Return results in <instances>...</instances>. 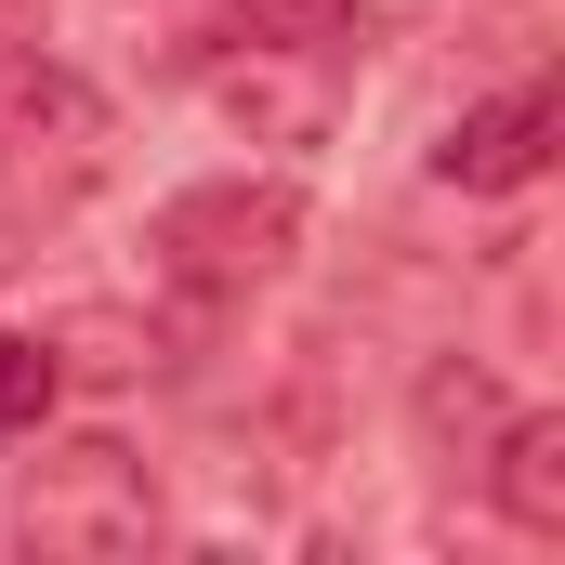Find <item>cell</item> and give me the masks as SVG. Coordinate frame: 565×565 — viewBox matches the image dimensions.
I'll return each instance as SVG.
<instances>
[{
    "label": "cell",
    "instance_id": "cell-1",
    "mask_svg": "<svg viewBox=\"0 0 565 565\" xmlns=\"http://www.w3.org/2000/svg\"><path fill=\"white\" fill-rule=\"evenodd\" d=\"M158 277L184 289V302H250L264 277H289V250H302V198H289L277 171L250 184V171H211V184H184V198H158Z\"/></svg>",
    "mask_w": 565,
    "mask_h": 565
},
{
    "label": "cell",
    "instance_id": "cell-2",
    "mask_svg": "<svg viewBox=\"0 0 565 565\" xmlns=\"http://www.w3.org/2000/svg\"><path fill=\"white\" fill-rule=\"evenodd\" d=\"M13 540L53 553V565L145 553V540H158V487H145V460L119 447V434H66V447L26 460V487H13Z\"/></svg>",
    "mask_w": 565,
    "mask_h": 565
},
{
    "label": "cell",
    "instance_id": "cell-3",
    "mask_svg": "<svg viewBox=\"0 0 565 565\" xmlns=\"http://www.w3.org/2000/svg\"><path fill=\"white\" fill-rule=\"evenodd\" d=\"M342 66H355V40H237V26L198 40L211 106H224L250 145H316L329 119H342Z\"/></svg>",
    "mask_w": 565,
    "mask_h": 565
},
{
    "label": "cell",
    "instance_id": "cell-4",
    "mask_svg": "<svg viewBox=\"0 0 565 565\" xmlns=\"http://www.w3.org/2000/svg\"><path fill=\"white\" fill-rule=\"evenodd\" d=\"M106 171V93L53 53H0V184L13 198H79Z\"/></svg>",
    "mask_w": 565,
    "mask_h": 565
},
{
    "label": "cell",
    "instance_id": "cell-5",
    "mask_svg": "<svg viewBox=\"0 0 565 565\" xmlns=\"http://www.w3.org/2000/svg\"><path fill=\"white\" fill-rule=\"evenodd\" d=\"M553 132H565V93H553V79H513V93H487V106L447 119L434 184H460V198H513V184L553 171Z\"/></svg>",
    "mask_w": 565,
    "mask_h": 565
},
{
    "label": "cell",
    "instance_id": "cell-6",
    "mask_svg": "<svg viewBox=\"0 0 565 565\" xmlns=\"http://www.w3.org/2000/svg\"><path fill=\"white\" fill-rule=\"evenodd\" d=\"M487 500L513 540H565V408H500V434L473 447Z\"/></svg>",
    "mask_w": 565,
    "mask_h": 565
},
{
    "label": "cell",
    "instance_id": "cell-7",
    "mask_svg": "<svg viewBox=\"0 0 565 565\" xmlns=\"http://www.w3.org/2000/svg\"><path fill=\"white\" fill-rule=\"evenodd\" d=\"M422 434L447 447V460H473V447L500 434V382L460 369V355H434V369H422Z\"/></svg>",
    "mask_w": 565,
    "mask_h": 565
},
{
    "label": "cell",
    "instance_id": "cell-8",
    "mask_svg": "<svg viewBox=\"0 0 565 565\" xmlns=\"http://www.w3.org/2000/svg\"><path fill=\"white\" fill-rule=\"evenodd\" d=\"M53 395H66V342L0 329V447H26V434L53 422Z\"/></svg>",
    "mask_w": 565,
    "mask_h": 565
},
{
    "label": "cell",
    "instance_id": "cell-9",
    "mask_svg": "<svg viewBox=\"0 0 565 565\" xmlns=\"http://www.w3.org/2000/svg\"><path fill=\"white\" fill-rule=\"evenodd\" d=\"M40 13H53V0H0V53H26V40H40Z\"/></svg>",
    "mask_w": 565,
    "mask_h": 565
}]
</instances>
